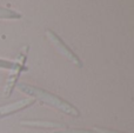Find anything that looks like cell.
Returning <instances> with one entry per match:
<instances>
[{
  "label": "cell",
  "instance_id": "5",
  "mask_svg": "<svg viewBox=\"0 0 134 133\" xmlns=\"http://www.w3.org/2000/svg\"><path fill=\"white\" fill-rule=\"evenodd\" d=\"M21 126L26 127H42V129H66V125L63 123H54V121H40V120H23L20 121Z\"/></svg>",
  "mask_w": 134,
  "mask_h": 133
},
{
  "label": "cell",
  "instance_id": "4",
  "mask_svg": "<svg viewBox=\"0 0 134 133\" xmlns=\"http://www.w3.org/2000/svg\"><path fill=\"white\" fill-rule=\"evenodd\" d=\"M34 103H35V99L26 98V99H21V100L15 101V103H13V104L5 105V106H2V107H0V118L9 115V114H12V113H15L20 110H24V108L33 105Z\"/></svg>",
  "mask_w": 134,
  "mask_h": 133
},
{
  "label": "cell",
  "instance_id": "1",
  "mask_svg": "<svg viewBox=\"0 0 134 133\" xmlns=\"http://www.w3.org/2000/svg\"><path fill=\"white\" fill-rule=\"evenodd\" d=\"M16 87H18V90L20 92L30 96L31 98L39 99L44 104H47V105L52 106V107L57 108V110L66 113V114L72 115V117H79L80 115V112L72 104H69L68 101L64 100L60 97L55 96V94L51 93V92H47L42 88H39V87H35L27 84H19Z\"/></svg>",
  "mask_w": 134,
  "mask_h": 133
},
{
  "label": "cell",
  "instance_id": "6",
  "mask_svg": "<svg viewBox=\"0 0 134 133\" xmlns=\"http://www.w3.org/2000/svg\"><path fill=\"white\" fill-rule=\"evenodd\" d=\"M21 14L15 11L0 7V19H20Z\"/></svg>",
  "mask_w": 134,
  "mask_h": 133
},
{
  "label": "cell",
  "instance_id": "3",
  "mask_svg": "<svg viewBox=\"0 0 134 133\" xmlns=\"http://www.w3.org/2000/svg\"><path fill=\"white\" fill-rule=\"evenodd\" d=\"M46 35L49 39V41L52 42V45L55 47V49L61 56L65 57L67 60L73 63L75 66H78V67H80V68L82 67V63H81V60L79 59V57L63 41V39H61L59 35H57L52 30H46Z\"/></svg>",
  "mask_w": 134,
  "mask_h": 133
},
{
  "label": "cell",
  "instance_id": "8",
  "mask_svg": "<svg viewBox=\"0 0 134 133\" xmlns=\"http://www.w3.org/2000/svg\"><path fill=\"white\" fill-rule=\"evenodd\" d=\"M13 61L9 60H4V59H0V68H6V70H11L13 67Z\"/></svg>",
  "mask_w": 134,
  "mask_h": 133
},
{
  "label": "cell",
  "instance_id": "7",
  "mask_svg": "<svg viewBox=\"0 0 134 133\" xmlns=\"http://www.w3.org/2000/svg\"><path fill=\"white\" fill-rule=\"evenodd\" d=\"M54 133H98L91 130H81V129H66L64 131H55Z\"/></svg>",
  "mask_w": 134,
  "mask_h": 133
},
{
  "label": "cell",
  "instance_id": "2",
  "mask_svg": "<svg viewBox=\"0 0 134 133\" xmlns=\"http://www.w3.org/2000/svg\"><path fill=\"white\" fill-rule=\"evenodd\" d=\"M27 53H28V46H24L23 48L20 49L19 52L18 57L16 59L13 61V67L11 68V73H9L8 78H7V81H6V85H5V88H4V96L6 98H8L11 96L12 91H13L14 86H15L16 81L19 79V75H20L21 71L24 70V65H25V61H26V57H27Z\"/></svg>",
  "mask_w": 134,
  "mask_h": 133
},
{
  "label": "cell",
  "instance_id": "9",
  "mask_svg": "<svg viewBox=\"0 0 134 133\" xmlns=\"http://www.w3.org/2000/svg\"><path fill=\"white\" fill-rule=\"evenodd\" d=\"M94 131L98 133H121L118 131H112V130H108V129H101V127H95Z\"/></svg>",
  "mask_w": 134,
  "mask_h": 133
}]
</instances>
